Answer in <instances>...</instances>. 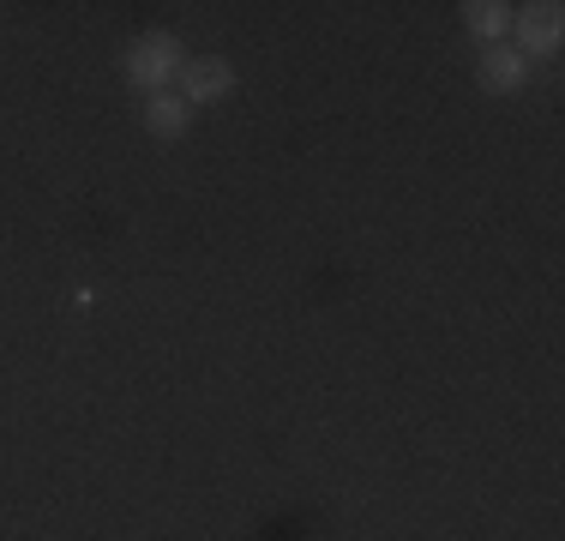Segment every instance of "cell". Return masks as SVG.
I'll list each match as a JSON object with an SVG mask.
<instances>
[{"instance_id":"cell-2","label":"cell","mask_w":565,"mask_h":541,"mask_svg":"<svg viewBox=\"0 0 565 541\" xmlns=\"http://www.w3.org/2000/svg\"><path fill=\"white\" fill-rule=\"evenodd\" d=\"M511 36H518L523 61H547L565 49V7L559 0H535V7H511Z\"/></svg>"},{"instance_id":"cell-3","label":"cell","mask_w":565,"mask_h":541,"mask_svg":"<svg viewBox=\"0 0 565 541\" xmlns=\"http://www.w3.org/2000/svg\"><path fill=\"white\" fill-rule=\"evenodd\" d=\"M174 85H181L174 97H181V103L199 115V108L223 103L228 91H235V66H228L223 54H199V61H186V66H181V78H174Z\"/></svg>"},{"instance_id":"cell-6","label":"cell","mask_w":565,"mask_h":541,"mask_svg":"<svg viewBox=\"0 0 565 541\" xmlns=\"http://www.w3.org/2000/svg\"><path fill=\"white\" fill-rule=\"evenodd\" d=\"M463 31L476 36V43L500 49L511 36V7H505V0H469V7H463Z\"/></svg>"},{"instance_id":"cell-1","label":"cell","mask_w":565,"mask_h":541,"mask_svg":"<svg viewBox=\"0 0 565 541\" xmlns=\"http://www.w3.org/2000/svg\"><path fill=\"white\" fill-rule=\"evenodd\" d=\"M181 66H186V49H181V36H174V31H145V36H132V43H127V54H120L127 85L145 91V97L169 91L174 78H181Z\"/></svg>"},{"instance_id":"cell-5","label":"cell","mask_w":565,"mask_h":541,"mask_svg":"<svg viewBox=\"0 0 565 541\" xmlns=\"http://www.w3.org/2000/svg\"><path fill=\"white\" fill-rule=\"evenodd\" d=\"M139 120H145V132H151V139H163V145H174V139H186V132H193V108L174 97V91H157V97H145Z\"/></svg>"},{"instance_id":"cell-4","label":"cell","mask_w":565,"mask_h":541,"mask_svg":"<svg viewBox=\"0 0 565 541\" xmlns=\"http://www.w3.org/2000/svg\"><path fill=\"white\" fill-rule=\"evenodd\" d=\"M481 91H488V97H518V91H530V78H535V66L530 61H523V54L518 49H488V54H481Z\"/></svg>"}]
</instances>
